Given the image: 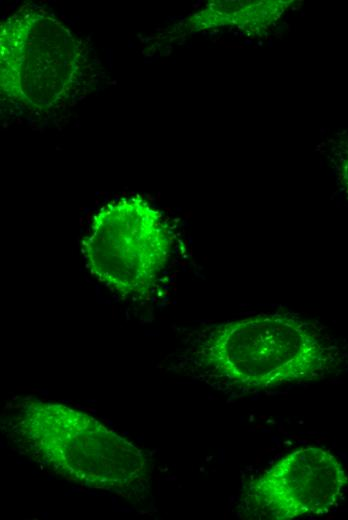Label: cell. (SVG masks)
<instances>
[{"mask_svg": "<svg viewBox=\"0 0 348 520\" xmlns=\"http://www.w3.org/2000/svg\"><path fill=\"white\" fill-rule=\"evenodd\" d=\"M182 358L207 381L251 393L322 380L348 363V350L319 322L276 310L196 332Z\"/></svg>", "mask_w": 348, "mask_h": 520, "instance_id": "obj_1", "label": "cell"}, {"mask_svg": "<svg viewBox=\"0 0 348 520\" xmlns=\"http://www.w3.org/2000/svg\"><path fill=\"white\" fill-rule=\"evenodd\" d=\"M1 427L20 454L70 482L125 497L148 487V455L84 411L20 398L7 405Z\"/></svg>", "mask_w": 348, "mask_h": 520, "instance_id": "obj_2", "label": "cell"}, {"mask_svg": "<svg viewBox=\"0 0 348 520\" xmlns=\"http://www.w3.org/2000/svg\"><path fill=\"white\" fill-rule=\"evenodd\" d=\"M97 77L86 42L43 6L25 3L0 24L1 103L28 117L54 114Z\"/></svg>", "mask_w": 348, "mask_h": 520, "instance_id": "obj_3", "label": "cell"}, {"mask_svg": "<svg viewBox=\"0 0 348 520\" xmlns=\"http://www.w3.org/2000/svg\"><path fill=\"white\" fill-rule=\"evenodd\" d=\"M173 239L169 219L160 209L140 196H125L96 212L82 252L99 283L124 298H143L167 268Z\"/></svg>", "mask_w": 348, "mask_h": 520, "instance_id": "obj_4", "label": "cell"}, {"mask_svg": "<svg viewBox=\"0 0 348 520\" xmlns=\"http://www.w3.org/2000/svg\"><path fill=\"white\" fill-rule=\"evenodd\" d=\"M347 484V472L335 455L306 446L283 456L254 479L243 500L256 518L291 520L328 513Z\"/></svg>", "mask_w": 348, "mask_h": 520, "instance_id": "obj_5", "label": "cell"}, {"mask_svg": "<svg viewBox=\"0 0 348 520\" xmlns=\"http://www.w3.org/2000/svg\"><path fill=\"white\" fill-rule=\"evenodd\" d=\"M294 1H213L180 22L171 34L179 37L217 28L260 34L272 27Z\"/></svg>", "mask_w": 348, "mask_h": 520, "instance_id": "obj_6", "label": "cell"}, {"mask_svg": "<svg viewBox=\"0 0 348 520\" xmlns=\"http://www.w3.org/2000/svg\"><path fill=\"white\" fill-rule=\"evenodd\" d=\"M328 158L337 174L338 180L348 197V136L331 141Z\"/></svg>", "mask_w": 348, "mask_h": 520, "instance_id": "obj_7", "label": "cell"}]
</instances>
